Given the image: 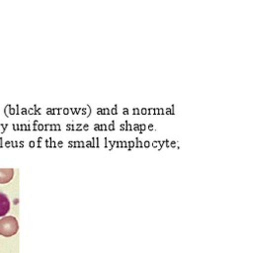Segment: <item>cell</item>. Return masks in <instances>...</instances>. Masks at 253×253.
Here are the masks:
<instances>
[{"instance_id": "7a4b0ae2", "label": "cell", "mask_w": 253, "mask_h": 253, "mask_svg": "<svg viewBox=\"0 0 253 253\" xmlns=\"http://www.w3.org/2000/svg\"><path fill=\"white\" fill-rule=\"evenodd\" d=\"M14 177V169L0 168V184H6Z\"/></svg>"}, {"instance_id": "6da1fadb", "label": "cell", "mask_w": 253, "mask_h": 253, "mask_svg": "<svg viewBox=\"0 0 253 253\" xmlns=\"http://www.w3.org/2000/svg\"><path fill=\"white\" fill-rule=\"evenodd\" d=\"M19 230V223L15 216L8 215L0 219V235L10 237L15 235Z\"/></svg>"}, {"instance_id": "3957f363", "label": "cell", "mask_w": 253, "mask_h": 253, "mask_svg": "<svg viewBox=\"0 0 253 253\" xmlns=\"http://www.w3.org/2000/svg\"><path fill=\"white\" fill-rule=\"evenodd\" d=\"M10 210V202L8 197L0 192V216H4Z\"/></svg>"}]
</instances>
